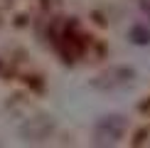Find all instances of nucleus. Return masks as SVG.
Returning <instances> with one entry per match:
<instances>
[{
    "label": "nucleus",
    "instance_id": "nucleus-1",
    "mask_svg": "<svg viewBox=\"0 0 150 148\" xmlns=\"http://www.w3.org/2000/svg\"><path fill=\"white\" fill-rule=\"evenodd\" d=\"M126 121L121 116H106L96 123V143H113L123 136Z\"/></svg>",
    "mask_w": 150,
    "mask_h": 148
}]
</instances>
